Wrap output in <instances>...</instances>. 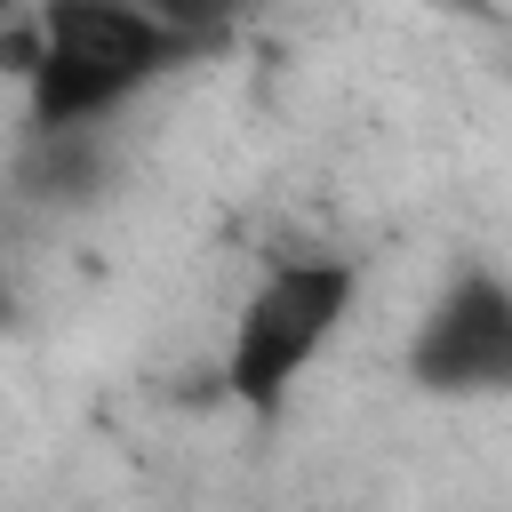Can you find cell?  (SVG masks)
Here are the masks:
<instances>
[{
    "label": "cell",
    "mask_w": 512,
    "mask_h": 512,
    "mask_svg": "<svg viewBox=\"0 0 512 512\" xmlns=\"http://www.w3.org/2000/svg\"><path fill=\"white\" fill-rule=\"evenodd\" d=\"M0 56L24 72V136H96L112 112L216 56V40H192L136 0H32Z\"/></svg>",
    "instance_id": "1"
},
{
    "label": "cell",
    "mask_w": 512,
    "mask_h": 512,
    "mask_svg": "<svg viewBox=\"0 0 512 512\" xmlns=\"http://www.w3.org/2000/svg\"><path fill=\"white\" fill-rule=\"evenodd\" d=\"M360 304V256H336V248H304V256H272L248 296L232 304V328H224V400L248 408L256 424L280 416L304 384V368L344 336Z\"/></svg>",
    "instance_id": "2"
},
{
    "label": "cell",
    "mask_w": 512,
    "mask_h": 512,
    "mask_svg": "<svg viewBox=\"0 0 512 512\" xmlns=\"http://www.w3.org/2000/svg\"><path fill=\"white\" fill-rule=\"evenodd\" d=\"M400 368L424 400H512V280L496 264H456L416 312Z\"/></svg>",
    "instance_id": "3"
},
{
    "label": "cell",
    "mask_w": 512,
    "mask_h": 512,
    "mask_svg": "<svg viewBox=\"0 0 512 512\" xmlns=\"http://www.w3.org/2000/svg\"><path fill=\"white\" fill-rule=\"evenodd\" d=\"M136 8H152L160 24H176V32H192V40H232L248 16H264V8H280V0H136Z\"/></svg>",
    "instance_id": "4"
},
{
    "label": "cell",
    "mask_w": 512,
    "mask_h": 512,
    "mask_svg": "<svg viewBox=\"0 0 512 512\" xmlns=\"http://www.w3.org/2000/svg\"><path fill=\"white\" fill-rule=\"evenodd\" d=\"M24 16V0H0V40H8V24Z\"/></svg>",
    "instance_id": "5"
}]
</instances>
